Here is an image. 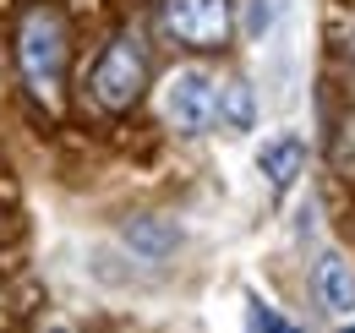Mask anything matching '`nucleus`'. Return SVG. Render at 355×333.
I'll return each instance as SVG.
<instances>
[{"label":"nucleus","instance_id":"nucleus-1","mask_svg":"<svg viewBox=\"0 0 355 333\" xmlns=\"http://www.w3.org/2000/svg\"><path fill=\"white\" fill-rule=\"evenodd\" d=\"M11 60L28 99L39 110L66 104V66H71V22L55 0H28L11 28Z\"/></svg>","mask_w":355,"mask_h":333},{"label":"nucleus","instance_id":"nucleus-2","mask_svg":"<svg viewBox=\"0 0 355 333\" xmlns=\"http://www.w3.org/2000/svg\"><path fill=\"white\" fill-rule=\"evenodd\" d=\"M148 44L137 33H115V39L98 49V60L88 66V104L104 110V115H126L137 99L148 93Z\"/></svg>","mask_w":355,"mask_h":333},{"label":"nucleus","instance_id":"nucleus-3","mask_svg":"<svg viewBox=\"0 0 355 333\" xmlns=\"http://www.w3.org/2000/svg\"><path fill=\"white\" fill-rule=\"evenodd\" d=\"M219 93L224 83L202 60H186L175 71H164V83H159V121L180 137H202L219 126Z\"/></svg>","mask_w":355,"mask_h":333},{"label":"nucleus","instance_id":"nucleus-4","mask_svg":"<svg viewBox=\"0 0 355 333\" xmlns=\"http://www.w3.org/2000/svg\"><path fill=\"white\" fill-rule=\"evenodd\" d=\"M159 28L180 49H202L214 55L235 39V0H164L159 6Z\"/></svg>","mask_w":355,"mask_h":333},{"label":"nucleus","instance_id":"nucleus-5","mask_svg":"<svg viewBox=\"0 0 355 333\" xmlns=\"http://www.w3.org/2000/svg\"><path fill=\"white\" fill-rule=\"evenodd\" d=\"M311 295L322 306V317L339 333H355V268L345 251H322L311 268Z\"/></svg>","mask_w":355,"mask_h":333},{"label":"nucleus","instance_id":"nucleus-6","mask_svg":"<svg viewBox=\"0 0 355 333\" xmlns=\"http://www.w3.org/2000/svg\"><path fill=\"white\" fill-rule=\"evenodd\" d=\"M257 169H263V180L284 197L295 180H301V169H306V142L295 137V131H279V137H268L263 148H257Z\"/></svg>","mask_w":355,"mask_h":333},{"label":"nucleus","instance_id":"nucleus-7","mask_svg":"<svg viewBox=\"0 0 355 333\" xmlns=\"http://www.w3.org/2000/svg\"><path fill=\"white\" fill-rule=\"evenodd\" d=\"M121 241H126L137 257H148V262H164V257L180 246V230L170 224V219H153V213H142V219H126Z\"/></svg>","mask_w":355,"mask_h":333},{"label":"nucleus","instance_id":"nucleus-8","mask_svg":"<svg viewBox=\"0 0 355 333\" xmlns=\"http://www.w3.org/2000/svg\"><path fill=\"white\" fill-rule=\"evenodd\" d=\"M219 126L224 131H235V137H246L252 126H257V93L246 77H230L219 93Z\"/></svg>","mask_w":355,"mask_h":333},{"label":"nucleus","instance_id":"nucleus-9","mask_svg":"<svg viewBox=\"0 0 355 333\" xmlns=\"http://www.w3.org/2000/svg\"><path fill=\"white\" fill-rule=\"evenodd\" d=\"M246 323H252V333H301L290 317H279L263 295H246Z\"/></svg>","mask_w":355,"mask_h":333},{"label":"nucleus","instance_id":"nucleus-10","mask_svg":"<svg viewBox=\"0 0 355 333\" xmlns=\"http://www.w3.org/2000/svg\"><path fill=\"white\" fill-rule=\"evenodd\" d=\"M268 17H273L268 0H252V6H246V33H252V39H263V33H268Z\"/></svg>","mask_w":355,"mask_h":333},{"label":"nucleus","instance_id":"nucleus-11","mask_svg":"<svg viewBox=\"0 0 355 333\" xmlns=\"http://www.w3.org/2000/svg\"><path fill=\"white\" fill-rule=\"evenodd\" d=\"M44 333H71V328H66V323H55V328H44Z\"/></svg>","mask_w":355,"mask_h":333},{"label":"nucleus","instance_id":"nucleus-12","mask_svg":"<svg viewBox=\"0 0 355 333\" xmlns=\"http://www.w3.org/2000/svg\"><path fill=\"white\" fill-rule=\"evenodd\" d=\"M350 55H355V28H350Z\"/></svg>","mask_w":355,"mask_h":333}]
</instances>
